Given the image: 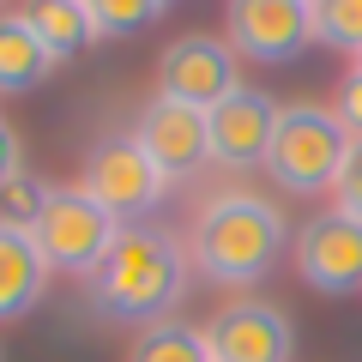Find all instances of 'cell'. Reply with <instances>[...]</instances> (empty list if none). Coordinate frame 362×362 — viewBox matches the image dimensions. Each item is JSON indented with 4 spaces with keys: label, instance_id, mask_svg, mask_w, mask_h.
<instances>
[{
    "label": "cell",
    "instance_id": "13",
    "mask_svg": "<svg viewBox=\"0 0 362 362\" xmlns=\"http://www.w3.org/2000/svg\"><path fill=\"white\" fill-rule=\"evenodd\" d=\"M54 73V54L30 30L25 13H0V90H37Z\"/></svg>",
    "mask_w": 362,
    "mask_h": 362
},
{
    "label": "cell",
    "instance_id": "15",
    "mask_svg": "<svg viewBox=\"0 0 362 362\" xmlns=\"http://www.w3.org/2000/svg\"><path fill=\"white\" fill-rule=\"evenodd\" d=\"M127 362H211V350H206V332H194L187 320H151L133 338Z\"/></svg>",
    "mask_w": 362,
    "mask_h": 362
},
{
    "label": "cell",
    "instance_id": "20",
    "mask_svg": "<svg viewBox=\"0 0 362 362\" xmlns=\"http://www.w3.org/2000/svg\"><path fill=\"white\" fill-rule=\"evenodd\" d=\"M18 175H25V145H18L13 121H0V187H6V181H18Z\"/></svg>",
    "mask_w": 362,
    "mask_h": 362
},
{
    "label": "cell",
    "instance_id": "22",
    "mask_svg": "<svg viewBox=\"0 0 362 362\" xmlns=\"http://www.w3.org/2000/svg\"><path fill=\"white\" fill-rule=\"evenodd\" d=\"M356 73H362V54H356Z\"/></svg>",
    "mask_w": 362,
    "mask_h": 362
},
{
    "label": "cell",
    "instance_id": "9",
    "mask_svg": "<svg viewBox=\"0 0 362 362\" xmlns=\"http://www.w3.org/2000/svg\"><path fill=\"white\" fill-rule=\"evenodd\" d=\"M133 139L145 145V157H151V163L163 169L169 181H187L194 169L211 163V127H206V109L175 103V97H151V103L139 109V127H133Z\"/></svg>",
    "mask_w": 362,
    "mask_h": 362
},
{
    "label": "cell",
    "instance_id": "21",
    "mask_svg": "<svg viewBox=\"0 0 362 362\" xmlns=\"http://www.w3.org/2000/svg\"><path fill=\"white\" fill-rule=\"evenodd\" d=\"M338 121H344L350 133H362V73H350L344 97H338Z\"/></svg>",
    "mask_w": 362,
    "mask_h": 362
},
{
    "label": "cell",
    "instance_id": "18",
    "mask_svg": "<svg viewBox=\"0 0 362 362\" xmlns=\"http://www.w3.org/2000/svg\"><path fill=\"white\" fill-rule=\"evenodd\" d=\"M42 199H49V187L42 181H30V175H18V181H6L0 187V218L6 223H37V211H42Z\"/></svg>",
    "mask_w": 362,
    "mask_h": 362
},
{
    "label": "cell",
    "instance_id": "4",
    "mask_svg": "<svg viewBox=\"0 0 362 362\" xmlns=\"http://www.w3.org/2000/svg\"><path fill=\"white\" fill-rule=\"evenodd\" d=\"M121 230H127V223H121L115 211H103L85 187H49L37 223H30V235H37L49 272L85 278V284L97 278V266L109 259V247L121 242Z\"/></svg>",
    "mask_w": 362,
    "mask_h": 362
},
{
    "label": "cell",
    "instance_id": "23",
    "mask_svg": "<svg viewBox=\"0 0 362 362\" xmlns=\"http://www.w3.org/2000/svg\"><path fill=\"white\" fill-rule=\"evenodd\" d=\"M163 6H175V0H163Z\"/></svg>",
    "mask_w": 362,
    "mask_h": 362
},
{
    "label": "cell",
    "instance_id": "3",
    "mask_svg": "<svg viewBox=\"0 0 362 362\" xmlns=\"http://www.w3.org/2000/svg\"><path fill=\"white\" fill-rule=\"evenodd\" d=\"M344 151H350V127L338 121V109L284 103L278 109V127H272L266 175L284 194H326V187H338Z\"/></svg>",
    "mask_w": 362,
    "mask_h": 362
},
{
    "label": "cell",
    "instance_id": "6",
    "mask_svg": "<svg viewBox=\"0 0 362 362\" xmlns=\"http://www.w3.org/2000/svg\"><path fill=\"white\" fill-rule=\"evenodd\" d=\"M242 90V61L223 37H175L157 61V97H175V103H194V109H218L223 97Z\"/></svg>",
    "mask_w": 362,
    "mask_h": 362
},
{
    "label": "cell",
    "instance_id": "14",
    "mask_svg": "<svg viewBox=\"0 0 362 362\" xmlns=\"http://www.w3.org/2000/svg\"><path fill=\"white\" fill-rule=\"evenodd\" d=\"M25 18H30V30L42 37V49H49L54 61H66V54H78L85 42H97V30H90V18H85V0H30Z\"/></svg>",
    "mask_w": 362,
    "mask_h": 362
},
{
    "label": "cell",
    "instance_id": "1",
    "mask_svg": "<svg viewBox=\"0 0 362 362\" xmlns=\"http://www.w3.org/2000/svg\"><path fill=\"white\" fill-rule=\"evenodd\" d=\"M187 296V254L163 223H127L90 278V308L103 320H163Z\"/></svg>",
    "mask_w": 362,
    "mask_h": 362
},
{
    "label": "cell",
    "instance_id": "5",
    "mask_svg": "<svg viewBox=\"0 0 362 362\" xmlns=\"http://www.w3.org/2000/svg\"><path fill=\"white\" fill-rule=\"evenodd\" d=\"M78 187H85L103 211H115L121 223H139V218H151V211L163 206L169 175L145 157V145L133 139V133H109V139L90 145L85 181H78Z\"/></svg>",
    "mask_w": 362,
    "mask_h": 362
},
{
    "label": "cell",
    "instance_id": "16",
    "mask_svg": "<svg viewBox=\"0 0 362 362\" xmlns=\"http://www.w3.org/2000/svg\"><path fill=\"white\" fill-rule=\"evenodd\" d=\"M314 42L338 54H362V0H308Z\"/></svg>",
    "mask_w": 362,
    "mask_h": 362
},
{
    "label": "cell",
    "instance_id": "7",
    "mask_svg": "<svg viewBox=\"0 0 362 362\" xmlns=\"http://www.w3.org/2000/svg\"><path fill=\"white\" fill-rule=\"evenodd\" d=\"M230 49L235 61H259V66H290L302 49L314 42V18L308 0H230Z\"/></svg>",
    "mask_w": 362,
    "mask_h": 362
},
{
    "label": "cell",
    "instance_id": "11",
    "mask_svg": "<svg viewBox=\"0 0 362 362\" xmlns=\"http://www.w3.org/2000/svg\"><path fill=\"white\" fill-rule=\"evenodd\" d=\"M278 109L266 90H235V97H223L218 109H206V127H211V163L223 169H254L266 163L272 151V127H278Z\"/></svg>",
    "mask_w": 362,
    "mask_h": 362
},
{
    "label": "cell",
    "instance_id": "19",
    "mask_svg": "<svg viewBox=\"0 0 362 362\" xmlns=\"http://www.w3.org/2000/svg\"><path fill=\"white\" fill-rule=\"evenodd\" d=\"M338 211L362 218V133H350V151H344V169H338Z\"/></svg>",
    "mask_w": 362,
    "mask_h": 362
},
{
    "label": "cell",
    "instance_id": "10",
    "mask_svg": "<svg viewBox=\"0 0 362 362\" xmlns=\"http://www.w3.org/2000/svg\"><path fill=\"white\" fill-rule=\"evenodd\" d=\"M206 350L211 362H290L296 332H290L284 308H272V302H230L206 326Z\"/></svg>",
    "mask_w": 362,
    "mask_h": 362
},
{
    "label": "cell",
    "instance_id": "2",
    "mask_svg": "<svg viewBox=\"0 0 362 362\" xmlns=\"http://www.w3.org/2000/svg\"><path fill=\"white\" fill-rule=\"evenodd\" d=\"M284 247H290L284 211L272 206V199H259V194H242V187L206 199L199 218H194V266L223 290L259 284L278 266Z\"/></svg>",
    "mask_w": 362,
    "mask_h": 362
},
{
    "label": "cell",
    "instance_id": "8",
    "mask_svg": "<svg viewBox=\"0 0 362 362\" xmlns=\"http://www.w3.org/2000/svg\"><path fill=\"white\" fill-rule=\"evenodd\" d=\"M296 278L320 296H356L362 290V218L350 211H320L302 223L296 242Z\"/></svg>",
    "mask_w": 362,
    "mask_h": 362
},
{
    "label": "cell",
    "instance_id": "17",
    "mask_svg": "<svg viewBox=\"0 0 362 362\" xmlns=\"http://www.w3.org/2000/svg\"><path fill=\"white\" fill-rule=\"evenodd\" d=\"M85 18L97 37H139L163 18V0H85Z\"/></svg>",
    "mask_w": 362,
    "mask_h": 362
},
{
    "label": "cell",
    "instance_id": "12",
    "mask_svg": "<svg viewBox=\"0 0 362 362\" xmlns=\"http://www.w3.org/2000/svg\"><path fill=\"white\" fill-rule=\"evenodd\" d=\"M49 259H42L37 235L25 223H6L0 218V326L6 320H25L42 296H49Z\"/></svg>",
    "mask_w": 362,
    "mask_h": 362
}]
</instances>
